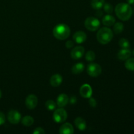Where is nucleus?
<instances>
[{
  "label": "nucleus",
  "mask_w": 134,
  "mask_h": 134,
  "mask_svg": "<svg viewBox=\"0 0 134 134\" xmlns=\"http://www.w3.org/2000/svg\"><path fill=\"white\" fill-rule=\"evenodd\" d=\"M132 55V52L129 48H122L118 52L117 57L119 60L124 61L129 58Z\"/></svg>",
  "instance_id": "nucleus-14"
},
{
  "label": "nucleus",
  "mask_w": 134,
  "mask_h": 134,
  "mask_svg": "<svg viewBox=\"0 0 134 134\" xmlns=\"http://www.w3.org/2000/svg\"><path fill=\"white\" fill-rule=\"evenodd\" d=\"M74 46V42L72 41L69 40L65 43V47L68 48H71Z\"/></svg>",
  "instance_id": "nucleus-31"
},
{
  "label": "nucleus",
  "mask_w": 134,
  "mask_h": 134,
  "mask_svg": "<svg viewBox=\"0 0 134 134\" xmlns=\"http://www.w3.org/2000/svg\"><path fill=\"white\" fill-rule=\"evenodd\" d=\"M124 25L122 22H116L114 24L113 26V31L115 34H119L122 33L124 30Z\"/></svg>",
  "instance_id": "nucleus-21"
},
{
  "label": "nucleus",
  "mask_w": 134,
  "mask_h": 134,
  "mask_svg": "<svg viewBox=\"0 0 134 134\" xmlns=\"http://www.w3.org/2000/svg\"><path fill=\"white\" fill-rule=\"evenodd\" d=\"M102 67L96 63H91L87 67V73L92 77H97L102 73Z\"/></svg>",
  "instance_id": "nucleus-5"
},
{
  "label": "nucleus",
  "mask_w": 134,
  "mask_h": 134,
  "mask_svg": "<svg viewBox=\"0 0 134 134\" xmlns=\"http://www.w3.org/2000/svg\"><path fill=\"white\" fill-rule=\"evenodd\" d=\"M85 54V48L82 46H77L71 51V57L74 60L81 58Z\"/></svg>",
  "instance_id": "nucleus-9"
},
{
  "label": "nucleus",
  "mask_w": 134,
  "mask_h": 134,
  "mask_svg": "<svg viewBox=\"0 0 134 134\" xmlns=\"http://www.w3.org/2000/svg\"><path fill=\"white\" fill-rule=\"evenodd\" d=\"M38 99L37 98L34 94H30L26 98V102H25V104H26V107L28 109H34L37 105Z\"/></svg>",
  "instance_id": "nucleus-8"
},
{
  "label": "nucleus",
  "mask_w": 134,
  "mask_h": 134,
  "mask_svg": "<svg viewBox=\"0 0 134 134\" xmlns=\"http://www.w3.org/2000/svg\"><path fill=\"white\" fill-rule=\"evenodd\" d=\"M7 119L10 124H17L21 120V115L16 110H11L8 113Z\"/></svg>",
  "instance_id": "nucleus-7"
},
{
  "label": "nucleus",
  "mask_w": 134,
  "mask_h": 134,
  "mask_svg": "<svg viewBox=\"0 0 134 134\" xmlns=\"http://www.w3.org/2000/svg\"><path fill=\"white\" fill-rule=\"evenodd\" d=\"M68 102H69V98L68 96L65 94H61L58 96L56 104L58 107L63 108L68 104Z\"/></svg>",
  "instance_id": "nucleus-13"
},
{
  "label": "nucleus",
  "mask_w": 134,
  "mask_h": 134,
  "mask_svg": "<svg viewBox=\"0 0 134 134\" xmlns=\"http://www.w3.org/2000/svg\"><path fill=\"white\" fill-rule=\"evenodd\" d=\"M132 54H133V56H134V49H133V52H132Z\"/></svg>",
  "instance_id": "nucleus-35"
},
{
  "label": "nucleus",
  "mask_w": 134,
  "mask_h": 134,
  "mask_svg": "<svg viewBox=\"0 0 134 134\" xmlns=\"http://www.w3.org/2000/svg\"><path fill=\"white\" fill-rule=\"evenodd\" d=\"M85 58L87 61L88 62H93L96 58V55L94 51H89L86 52V56H85Z\"/></svg>",
  "instance_id": "nucleus-25"
},
{
  "label": "nucleus",
  "mask_w": 134,
  "mask_h": 134,
  "mask_svg": "<svg viewBox=\"0 0 134 134\" xmlns=\"http://www.w3.org/2000/svg\"><path fill=\"white\" fill-rule=\"evenodd\" d=\"M115 11L118 18L122 21L129 20L133 13L130 5L125 3H120L116 5Z\"/></svg>",
  "instance_id": "nucleus-1"
},
{
  "label": "nucleus",
  "mask_w": 134,
  "mask_h": 134,
  "mask_svg": "<svg viewBox=\"0 0 134 134\" xmlns=\"http://www.w3.org/2000/svg\"><path fill=\"white\" fill-rule=\"evenodd\" d=\"M45 107L48 111H53L56 109V103L53 100H47L45 103Z\"/></svg>",
  "instance_id": "nucleus-24"
},
{
  "label": "nucleus",
  "mask_w": 134,
  "mask_h": 134,
  "mask_svg": "<svg viewBox=\"0 0 134 134\" xmlns=\"http://www.w3.org/2000/svg\"><path fill=\"white\" fill-rule=\"evenodd\" d=\"M75 125V126L80 131H84L86 130V122L85 120V119H82V117H77L76 118L75 120L74 121Z\"/></svg>",
  "instance_id": "nucleus-16"
},
{
  "label": "nucleus",
  "mask_w": 134,
  "mask_h": 134,
  "mask_svg": "<svg viewBox=\"0 0 134 134\" xmlns=\"http://www.w3.org/2000/svg\"><path fill=\"white\" fill-rule=\"evenodd\" d=\"M102 13H102V11H100V10H98V11L96 12V14L97 16L100 17V16H102V14H102Z\"/></svg>",
  "instance_id": "nucleus-32"
},
{
  "label": "nucleus",
  "mask_w": 134,
  "mask_h": 134,
  "mask_svg": "<svg viewBox=\"0 0 134 134\" xmlns=\"http://www.w3.org/2000/svg\"><path fill=\"white\" fill-rule=\"evenodd\" d=\"M1 96H2V93H1V91L0 90V98H1Z\"/></svg>",
  "instance_id": "nucleus-34"
},
{
  "label": "nucleus",
  "mask_w": 134,
  "mask_h": 134,
  "mask_svg": "<svg viewBox=\"0 0 134 134\" xmlns=\"http://www.w3.org/2000/svg\"><path fill=\"white\" fill-rule=\"evenodd\" d=\"M125 68L128 70L134 71V58L127 59L125 62Z\"/></svg>",
  "instance_id": "nucleus-22"
},
{
  "label": "nucleus",
  "mask_w": 134,
  "mask_h": 134,
  "mask_svg": "<svg viewBox=\"0 0 134 134\" xmlns=\"http://www.w3.org/2000/svg\"><path fill=\"white\" fill-rule=\"evenodd\" d=\"M68 118V113L63 108H59L55 110L53 113V119L56 122L62 123L66 120Z\"/></svg>",
  "instance_id": "nucleus-6"
},
{
  "label": "nucleus",
  "mask_w": 134,
  "mask_h": 134,
  "mask_svg": "<svg viewBox=\"0 0 134 134\" xmlns=\"http://www.w3.org/2000/svg\"><path fill=\"white\" fill-rule=\"evenodd\" d=\"M89 104H90V105L92 107L94 108V107H96V105H97L96 100V99H94V98H92V97H90V99H89Z\"/></svg>",
  "instance_id": "nucleus-28"
},
{
  "label": "nucleus",
  "mask_w": 134,
  "mask_h": 134,
  "mask_svg": "<svg viewBox=\"0 0 134 134\" xmlns=\"http://www.w3.org/2000/svg\"><path fill=\"white\" fill-rule=\"evenodd\" d=\"M102 23L106 26H112L115 23V18L109 14L105 16L102 19Z\"/></svg>",
  "instance_id": "nucleus-17"
},
{
  "label": "nucleus",
  "mask_w": 134,
  "mask_h": 134,
  "mask_svg": "<svg viewBox=\"0 0 134 134\" xmlns=\"http://www.w3.org/2000/svg\"><path fill=\"white\" fill-rule=\"evenodd\" d=\"M77 97H76L75 96H72L70 98V99H69V103H70V104L71 105L75 104V103H77Z\"/></svg>",
  "instance_id": "nucleus-30"
},
{
  "label": "nucleus",
  "mask_w": 134,
  "mask_h": 134,
  "mask_svg": "<svg viewBox=\"0 0 134 134\" xmlns=\"http://www.w3.org/2000/svg\"><path fill=\"white\" fill-rule=\"evenodd\" d=\"M80 94L84 98H90L92 95V89L88 84H85L80 88Z\"/></svg>",
  "instance_id": "nucleus-10"
},
{
  "label": "nucleus",
  "mask_w": 134,
  "mask_h": 134,
  "mask_svg": "<svg viewBox=\"0 0 134 134\" xmlns=\"http://www.w3.org/2000/svg\"><path fill=\"white\" fill-rule=\"evenodd\" d=\"M5 122V115L2 112L0 111V126L3 125Z\"/></svg>",
  "instance_id": "nucleus-29"
},
{
  "label": "nucleus",
  "mask_w": 134,
  "mask_h": 134,
  "mask_svg": "<svg viewBox=\"0 0 134 134\" xmlns=\"http://www.w3.org/2000/svg\"><path fill=\"white\" fill-rule=\"evenodd\" d=\"M85 26L87 30L90 31H95L100 26V22L95 17L90 16L86 18L85 21Z\"/></svg>",
  "instance_id": "nucleus-4"
},
{
  "label": "nucleus",
  "mask_w": 134,
  "mask_h": 134,
  "mask_svg": "<svg viewBox=\"0 0 134 134\" xmlns=\"http://www.w3.org/2000/svg\"><path fill=\"white\" fill-rule=\"evenodd\" d=\"M53 35L58 40H64L69 37L71 30L69 26L65 24H59L53 29Z\"/></svg>",
  "instance_id": "nucleus-2"
},
{
  "label": "nucleus",
  "mask_w": 134,
  "mask_h": 134,
  "mask_svg": "<svg viewBox=\"0 0 134 134\" xmlns=\"http://www.w3.org/2000/svg\"><path fill=\"white\" fill-rule=\"evenodd\" d=\"M85 69V65L82 63H77L75 64L71 68V71L73 74H80L82 73Z\"/></svg>",
  "instance_id": "nucleus-18"
},
{
  "label": "nucleus",
  "mask_w": 134,
  "mask_h": 134,
  "mask_svg": "<svg viewBox=\"0 0 134 134\" xmlns=\"http://www.w3.org/2000/svg\"><path fill=\"white\" fill-rule=\"evenodd\" d=\"M97 40L102 44H107L113 38V33L110 28L104 27L101 28L97 34Z\"/></svg>",
  "instance_id": "nucleus-3"
},
{
  "label": "nucleus",
  "mask_w": 134,
  "mask_h": 134,
  "mask_svg": "<svg viewBox=\"0 0 134 134\" xmlns=\"http://www.w3.org/2000/svg\"><path fill=\"white\" fill-rule=\"evenodd\" d=\"M86 38H87V35L82 31H77V32L75 33L73 36L74 41L78 44H81V43L86 41Z\"/></svg>",
  "instance_id": "nucleus-11"
},
{
  "label": "nucleus",
  "mask_w": 134,
  "mask_h": 134,
  "mask_svg": "<svg viewBox=\"0 0 134 134\" xmlns=\"http://www.w3.org/2000/svg\"><path fill=\"white\" fill-rule=\"evenodd\" d=\"M119 44L122 48H129L130 47V42L128 41V39H125V38L120 39L119 41Z\"/></svg>",
  "instance_id": "nucleus-23"
},
{
  "label": "nucleus",
  "mask_w": 134,
  "mask_h": 134,
  "mask_svg": "<svg viewBox=\"0 0 134 134\" xmlns=\"http://www.w3.org/2000/svg\"><path fill=\"white\" fill-rule=\"evenodd\" d=\"M63 78L60 74H55L51 77L50 79V84L53 87H58L62 83Z\"/></svg>",
  "instance_id": "nucleus-15"
},
{
  "label": "nucleus",
  "mask_w": 134,
  "mask_h": 134,
  "mask_svg": "<svg viewBox=\"0 0 134 134\" xmlns=\"http://www.w3.org/2000/svg\"><path fill=\"white\" fill-rule=\"evenodd\" d=\"M22 125L25 126H30L33 125L34 122V119L31 116H26L22 119Z\"/></svg>",
  "instance_id": "nucleus-20"
},
{
  "label": "nucleus",
  "mask_w": 134,
  "mask_h": 134,
  "mask_svg": "<svg viewBox=\"0 0 134 134\" xmlns=\"http://www.w3.org/2000/svg\"><path fill=\"white\" fill-rule=\"evenodd\" d=\"M129 5H134V0H126Z\"/></svg>",
  "instance_id": "nucleus-33"
},
{
  "label": "nucleus",
  "mask_w": 134,
  "mask_h": 134,
  "mask_svg": "<svg viewBox=\"0 0 134 134\" xmlns=\"http://www.w3.org/2000/svg\"><path fill=\"white\" fill-rule=\"evenodd\" d=\"M59 132L60 134H73L74 133V129L72 124L69 122H66L60 126Z\"/></svg>",
  "instance_id": "nucleus-12"
},
{
  "label": "nucleus",
  "mask_w": 134,
  "mask_h": 134,
  "mask_svg": "<svg viewBox=\"0 0 134 134\" xmlns=\"http://www.w3.org/2000/svg\"><path fill=\"white\" fill-rule=\"evenodd\" d=\"M103 7L105 12L107 14H111L113 12V7L111 4L109 3H105Z\"/></svg>",
  "instance_id": "nucleus-26"
},
{
  "label": "nucleus",
  "mask_w": 134,
  "mask_h": 134,
  "mask_svg": "<svg viewBox=\"0 0 134 134\" xmlns=\"http://www.w3.org/2000/svg\"><path fill=\"white\" fill-rule=\"evenodd\" d=\"M105 3V0H92L91 6L96 10H99L103 7Z\"/></svg>",
  "instance_id": "nucleus-19"
},
{
  "label": "nucleus",
  "mask_w": 134,
  "mask_h": 134,
  "mask_svg": "<svg viewBox=\"0 0 134 134\" xmlns=\"http://www.w3.org/2000/svg\"><path fill=\"white\" fill-rule=\"evenodd\" d=\"M44 133H45L44 130L41 127H38V128H35L34 132H33L34 134H44Z\"/></svg>",
  "instance_id": "nucleus-27"
}]
</instances>
